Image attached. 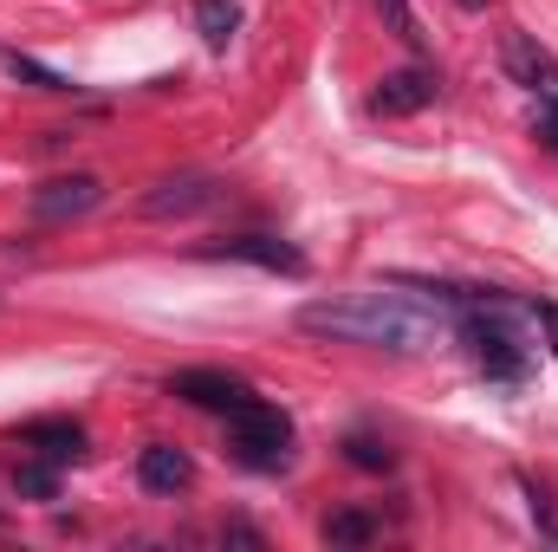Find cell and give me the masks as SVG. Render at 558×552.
Segmentation results:
<instances>
[{
  "instance_id": "obj_1",
  "label": "cell",
  "mask_w": 558,
  "mask_h": 552,
  "mask_svg": "<svg viewBox=\"0 0 558 552\" xmlns=\"http://www.w3.org/2000/svg\"><path fill=\"white\" fill-rule=\"evenodd\" d=\"M468 319V286H435V279H397V286H357L338 299H312L299 312V332L338 338V345H371V351H435L461 338Z\"/></svg>"
},
{
  "instance_id": "obj_2",
  "label": "cell",
  "mask_w": 558,
  "mask_h": 552,
  "mask_svg": "<svg viewBox=\"0 0 558 552\" xmlns=\"http://www.w3.org/2000/svg\"><path fill=\"white\" fill-rule=\"evenodd\" d=\"M228 448H234L241 468L279 475L292 461V416L274 410V404H260V397H247L241 410H228Z\"/></svg>"
},
{
  "instance_id": "obj_3",
  "label": "cell",
  "mask_w": 558,
  "mask_h": 552,
  "mask_svg": "<svg viewBox=\"0 0 558 552\" xmlns=\"http://www.w3.org/2000/svg\"><path fill=\"white\" fill-rule=\"evenodd\" d=\"M202 261H247V267H267V274H305V254L292 248V241H279V235H221V241H208V248H195Z\"/></svg>"
},
{
  "instance_id": "obj_4",
  "label": "cell",
  "mask_w": 558,
  "mask_h": 552,
  "mask_svg": "<svg viewBox=\"0 0 558 552\" xmlns=\"http://www.w3.org/2000/svg\"><path fill=\"white\" fill-rule=\"evenodd\" d=\"M98 202H105V182H98V176H85V169H78V176H52V182L33 189V221H46V228H52V221H78V215H92Z\"/></svg>"
},
{
  "instance_id": "obj_5",
  "label": "cell",
  "mask_w": 558,
  "mask_h": 552,
  "mask_svg": "<svg viewBox=\"0 0 558 552\" xmlns=\"http://www.w3.org/2000/svg\"><path fill=\"white\" fill-rule=\"evenodd\" d=\"M169 397H182V404H195V410H241L254 391H247V377H234V371H215V364H195V371H175L169 377Z\"/></svg>"
},
{
  "instance_id": "obj_6",
  "label": "cell",
  "mask_w": 558,
  "mask_h": 552,
  "mask_svg": "<svg viewBox=\"0 0 558 552\" xmlns=\"http://www.w3.org/2000/svg\"><path fill=\"white\" fill-rule=\"evenodd\" d=\"M435 92H441V79L428 72V65H403V72H390L377 92H371V111L377 118H416L435 105Z\"/></svg>"
},
{
  "instance_id": "obj_7",
  "label": "cell",
  "mask_w": 558,
  "mask_h": 552,
  "mask_svg": "<svg viewBox=\"0 0 558 552\" xmlns=\"http://www.w3.org/2000/svg\"><path fill=\"white\" fill-rule=\"evenodd\" d=\"M215 202H221V182H215V176H169V182H156V189L137 202V215H149V221H169V215L215 208Z\"/></svg>"
},
{
  "instance_id": "obj_8",
  "label": "cell",
  "mask_w": 558,
  "mask_h": 552,
  "mask_svg": "<svg viewBox=\"0 0 558 552\" xmlns=\"http://www.w3.org/2000/svg\"><path fill=\"white\" fill-rule=\"evenodd\" d=\"M137 481L149 494H182V488L195 481V461H189L182 448H169V442H149L137 455Z\"/></svg>"
},
{
  "instance_id": "obj_9",
  "label": "cell",
  "mask_w": 558,
  "mask_h": 552,
  "mask_svg": "<svg viewBox=\"0 0 558 552\" xmlns=\"http://www.w3.org/2000/svg\"><path fill=\"white\" fill-rule=\"evenodd\" d=\"M20 442H26L33 455L59 461V468L85 455V429H78V422H65V416H39V422H26V429H20Z\"/></svg>"
},
{
  "instance_id": "obj_10",
  "label": "cell",
  "mask_w": 558,
  "mask_h": 552,
  "mask_svg": "<svg viewBox=\"0 0 558 552\" xmlns=\"http://www.w3.org/2000/svg\"><path fill=\"white\" fill-rule=\"evenodd\" d=\"M195 33H202L215 52H228V39L241 33V7H234V0H195Z\"/></svg>"
},
{
  "instance_id": "obj_11",
  "label": "cell",
  "mask_w": 558,
  "mask_h": 552,
  "mask_svg": "<svg viewBox=\"0 0 558 552\" xmlns=\"http://www.w3.org/2000/svg\"><path fill=\"white\" fill-rule=\"evenodd\" d=\"M13 494H20V501H59V461L26 455V461L13 468Z\"/></svg>"
},
{
  "instance_id": "obj_12",
  "label": "cell",
  "mask_w": 558,
  "mask_h": 552,
  "mask_svg": "<svg viewBox=\"0 0 558 552\" xmlns=\"http://www.w3.org/2000/svg\"><path fill=\"white\" fill-rule=\"evenodd\" d=\"M325 540H331V547H364V540H377V514L344 507V514H331V520H325Z\"/></svg>"
},
{
  "instance_id": "obj_13",
  "label": "cell",
  "mask_w": 558,
  "mask_h": 552,
  "mask_svg": "<svg viewBox=\"0 0 558 552\" xmlns=\"http://www.w3.org/2000/svg\"><path fill=\"white\" fill-rule=\"evenodd\" d=\"M344 461L351 468H371V475H390L397 468V448L377 442V435H344Z\"/></svg>"
},
{
  "instance_id": "obj_14",
  "label": "cell",
  "mask_w": 558,
  "mask_h": 552,
  "mask_svg": "<svg viewBox=\"0 0 558 552\" xmlns=\"http://www.w3.org/2000/svg\"><path fill=\"white\" fill-rule=\"evenodd\" d=\"M7 65H13V72H20V79H33V85H39V92H72V79H59V72H46V65H39V59H26V52H13V59H7Z\"/></svg>"
},
{
  "instance_id": "obj_15",
  "label": "cell",
  "mask_w": 558,
  "mask_h": 552,
  "mask_svg": "<svg viewBox=\"0 0 558 552\" xmlns=\"http://www.w3.org/2000/svg\"><path fill=\"white\" fill-rule=\"evenodd\" d=\"M377 7H384V20H390V26H397V33H403L410 46H422V33H416V13H410V0H377Z\"/></svg>"
},
{
  "instance_id": "obj_16",
  "label": "cell",
  "mask_w": 558,
  "mask_h": 552,
  "mask_svg": "<svg viewBox=\"0 0 558 552\" xmlns=\"http://www.w3.org/2000/svg\"><path fill=\"white\" fill-rule=\"evenodd\" d=\"M526 92H533L539 105H558V59H546V65H539L533 79H526Z\"/></svg>"
},
{
  "instance_id": "obj_17",
  "label": "cell",
  "mask_w": 558,
  "mask_h": 552,
  "mask_svg": "<svg viewBox=\"0 0 558 552\" xmlns=\"http://www.w3.org/2000/svg\"><path fill=\"white\" fill-rule=\"evenodd\" d=\"M526 319H533V325H546V338H553V351H558V305H553V299H526Z\"/></svg>"
},
{
  "instance_id": "obj_18",
  "label": "cell",
  "mask_w": 558,
  "mask_h": 552,
  "mask_svg": "<svg viewBox=\"0 0 558 552\" xmlns=\"http://www.w3.org/2000/svg\"><path fill=\"white\" fill-rule=\"evenodd\" d=\"M533 137H539V143L558 156V105H539V118H533Z\"/></svg>"
}]
</instances>
